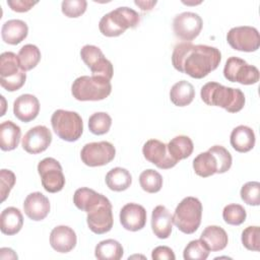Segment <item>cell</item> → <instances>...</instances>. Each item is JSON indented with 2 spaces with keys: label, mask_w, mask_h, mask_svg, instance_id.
<instances>
[{
  "label": "cell",
  "mask_w": 260,
  "mask_h": 260,
  "mask_svg": "<svg viewBox=\"0 0 260 260\" xmlns=\"http://www.w3.org/2000/svg\"><path fill=\"white\" fill-rule=\"evenodd\" d=\"M134 3L137 6H139L141 10L146 11V10H151L152 7L156 4V1H135Z\"/></svg>",
  "instance_id": "cell-45"
},
{
  "label": "cell",
  "mask_w": 260,
  "mask_h": 260,
  "mask_svg": "<svg viewBox=\"0 0 260 260\" xmlns=\"http://www.w3.org/2000/svg\"><path fill=\"white\" fill-rule=\"evenodd\" d=\"M208 150L213 152L217 158L219 165V174H223L231 169L233 158L230 151L225 147L221 145H213Z\"/></svg>",
  "instance_id": "cell-41"
},
{
  "label": "cell",
  "mask_w": 260,
  "mask_h": 260,
  "mask_svg": "<svg viewBox=\"0 0 260 260\" xmlns=\"http://www.w3.org/2000/svg\"><path fill=\"white\" fill-rule=\"evenodd\" d=\"M202 217V204L196 197H185L176 207L173 215V223L184 234L195 233Z\"/></svg>",
  "instance_id": "cell-5"
},
{
  "label": "cell",
  "mask_w": 260,
  "mask_h": 260,
  "mask_svg": "<svg viewBox=\"0 0 260 260\" xmlns=\"http://www.w3.org/2000/svg\"><path fill=\"white\" fill-rule=\"evenodd\" d=\"M123 254L124 250L122 245L114 239L100 242L94 249V256L99 260H120Z\"/></svg>",
  "instance_id": "cell-32"
},
{
  "label": "cell",
  "mask_w": 260,
  "mask_h": 260,
  "mask_svg": "<svg viewBox=\"0 0 260 260\" xmlns=\"http://www.w3.org/2000/svg\"><path fill=\"white\" fill-rule=\"evenodd\" d=\"M151 229L158 239H168L173 229V215L164 205H157L151 213Z\"/></svg>",
  "instance_id": "cell-21"
},
{
  "label": "cell",
  "mask_w": 260,
  "mask_h": 260,
  "mask_svg": "<svg viewBox=\"0 0 260 260\" xmlns=\"http://www.w3.org/2000/svg\"><path fill=\"white\" fill-rule=\"evenodd\" d=\"M80 57L89 68L92 75L112 79L114 68L112 63L105 57L102 50L93 45H85L80 50Z\"/></svg>",
  "instance_id": "cell-13"
},
{
  "label": "cell",
  "mask_w": 260,
  "mask_h": 260,
  "mask_svg": "<svg viewBox=\"0 0 260 260\" xmlns=\"http://www.w3.org/2000/svg\"><path fill=\"white\" fill-rule=\"evenodd\" d=\"M151 258L154 260H175L174 251L167 246H158L152 250Z\"/></svg>",
  "instance_id": "cell-43"
},
{
  "label": "cell",
  "mask_w": 260,
  "mask_h": 260,
  "mask_svg": "<svg viewBox=\"0 0 260 260\" xmlns=\"http://www.w3.org/2000/svg\"><path fill=\"white\" fill-rule=\"evenodd\" d=\"M17 56H18L21 68L24 71H28L35 68L40 62L41 51L36 45L26 44L20 48Z\"/></svg>",
  "instance_id": "cell-33"
},
{
  "label": "cell",
  "mask_w": 260,
  "mask_h": 260,
  "mask_svg": "<svg viewBox=\"0 0 260 260\" xmlns=\"http://www.w3.org/2000/svg\"><path fill=\"white\" fill-rule=\"evenodd\" d=\"M77 243L75 232L67 225H58L50 234L51 247L59 253H68L74 249Z\"/></svg>",
  "instance_id": "cell-20"
},
{
  "label": "cell",
  "mask_w": 260,
  "mask_h": 260,
  "mask_svg": "<svg viewBox=\"0 0 260 260\" xmlns=\"http://www.w3.org/2000/svg\"><path fill=\"white\" fill-rule=\"evenodd\" d=\"M112 125V118L108 113L96 112L88 119L89 131L94 135L106 134Z\"/></svg>",
  "instance_id": "cell-35"
},
{
  "label": "cell",
  "mask_w": 260,
  "mask_h": 260,
  "mask_svg": "<svg viewBox=\"0 0 260 260\" xmlns=\"http://www.w3.org/2000/svg\"><path fill=\"white\" fill-rule=\"evenodd\" d=\"M23 210L29 219L43 220L50 212V201L43 193L32 192L25 197Z\"/></svg>",
  "instance_id": "cell-18"
},
{
  "label": "cell",
  "mask_w": 260,
  "mask_h": 260,
  "mask_svg": "<svg viewBox=\"0 0 260 260\" xmlns=\"http://www.w3.org/2000/svg\"><path fill=\"white\" fill-rule=\"evenodd\" d=\"M38 173L44 189L49 193L61 191L65 185V177L60 162L53 157H46L38 165Z\"/></svg>",
  "instance_id": "cell-9"
},
{
  "label": "cell",
  "mask_w": 260,
  "mask_h": 260,
  "mask_svg": "<svg viewBox=\"0 0 260 260\" xmlns=\"http://www.w3.org/2000/svg\"><path fill=\"white\" fill-rule=\"evenodd\" d=\"M112 84L102 76L82 75L77 77L71 85V93L77 101H102L110 95Z\"/></svg>",
  "instance_id": "cell-4"
},
{
  "label": "cell",
  "mask_w": 260,
  "mask_h": 260,
  "mask_svg": "<svg viewBox=\"0 0 260 260\" xmlns=\"http://www.w3.org/2000/svg\"><path fill=\"white\" fill-rule=\"evenodd\" d=\"M240 195L246 204L258 206L260 204V183L256 181L247 182L241 188Z\"/></svg>",
  "instance_id": "cell-38"
},
{
  "label": "cell",
  "mask_w": 260,
  "mask_h": 260,
  "mask_svg": "<svg viewBox=\"0 0 260 260\" xmlns=\"http://www.w3.org/2000/svg\"><path fill=\"white\" fill-rule=\"evenodd\" d=\"M142 153L146 160L153 164L158 169L168 170L175 167L178 162L169 153L167 144L157 139L147 140L143 144Z\"/></svg>",
  "instance_id": "cell-15"
},
{
  "label": "cell",
  "mask_w": 260,
  "mask_h": 260,
  "mask_svg": "<svg viewBox=\"0 0 260 260\" xmlns=\"http://www.w3.org/2000/svg\"><path fill=\"white\" fill-rule=\"evenodd\" d=\"M193 169L195 174L202 178L219 174V165L215 154L209 150L199 153L193 159Z\"/></svg>",
  "instance_id": "cell-25"
},
{
  "label": "cell",
  "mask_w": 260,
  "mask_h": 260,
  "mask_svg": "<svg viewBox=\"0 0 260 260\" xmlns=\"http://www.w3.org/2000/svg\"><path fill=\"white\" fill-rule=\"evenodd\" d=\"M105 196L95 192L92 189L82 187L77 189L73 195V203L75 206L85 212H88L94 205H96Z\"/></svg>",
  "instance_id": "cell-31"
},
{
  "label": "cell",
  "mask_w": 260,
  "mask_h": 260,
  "mask_svg": "<svg viewBox=\"0 0 260 260\" xmlns=\"http://www.w3.org/2000/svg\"><path fill=\"white\" fill-rule=\"evenodd\" d=\"M210 250L201 239L193 240L185 247L183 257L185 260H205Z\"/></svg>",
  "instance_id": "cell-36"
},
{
  "label": "cell",
  "mask_w": 260,
  "mask_h": 260,
  "mask_svg": "<svg viewBox=\"0 0 260 260\" xmlns=\"http://www.w3.org/2000/svg\"><path fill=\"white\" fill-rule=\"evenodd\" d=\"M28 34L27 24L21 19H9L5 21L1 28L2 40L9 45L21 43Z\"/></svg>",
  "instance_id": "cell-22"
},
{
  "label": "cell",
  "mask_w": 260,
  "mask_h": 260,
  "mask_svg": "<svg viewBox=\"0 0 260 260\" xmlns=\"http://www.w3.org/2000/svg\"><path fill=\"white\" fill-rule=\"evenodd\" d=\"M23 216L21 211L13 206L5 208L0 215V230L4 235L13 236L21 230Z\"/></svg>",
  "instance_id": "cell-24"
},
{
  "label": "cell",
  "mask_w": 260,
  "mask_h": 260,
  "mask_svg": "<svg viewBox=\"0 0 260 260\" xmlns=\"http://www.w3.org/2000/svg\"><path fill=\"white\" fill-rule=\"evenodd\" d=\"M38 2L30 0H7V5L16 12H26L30 10Z\"/></svg>",
  "instance_id": "cell-44"
},
{
  "label": "cell",
  "mask_w": 260,
  "mask_h": 260,
  "mask_svg": "<svg viewBox=\"0 0 260 260\" xmlns=\"http://www.w3.org/2000/svg\"><path fill=\"white\" fill-rule=\"evenodd\" d=\"M229 45L237 51L255 52L260 47V36L257 28L249 25L236 26L226 35Z\"/></svg>",
  "instance_id": "cell-12"
},
{
  "label": "cell",
  "mask_w": 260,
  "mask_h": 260,
  "mask_svg": "<svg viewBox=\"0 0 260 260\" xmlns=\"http://www.w3.org/2000/svg\"><path fill=\"white\" fill-rule=\"evenodd\" d=\"M86 213V222L92 233L103 235L112 230L114 223L112 203L106 196Z\"/></svg>",
  "instance_id": "cell-10"
},
{
  "label": "cell",
  "mask_w": 260,
  "mask_h": 260,
  "mask_svg": "<svg viewBox=\"0 0 260 260\" xmlns=\"http://www.w3.org/2000/svg\"><path fill=\"white\" fill-rule=\"evenodd\" d=\"M195 98V89L187 80L176 82L170 90L171 102L177 107H185L192 103Z\"/></svg>",
  "instance_id": "cell-28"
},
{
  "label": "cell",
  "mask_w": 260,
  "mask_h": 260,
  "mask_svg": "<svg viewBox=\"0 0 260 260\" xmlns=\"http://www.w3.org/2000/svg\"><path fill=\"white\" fill-rule=\"evenodd\" d=\"M116 155V149L111 142L99 141L86 143L81 151L80 157L88 167H101L111 162Z\"/></svg>",
  "instance_id": "cell-11"
},
{
  "label": "cell",
  "mask_w": 260,
  "mask_h": 260,
  "mask_svg": "<svg viewBox=\"0 0 260 260\" xmlns=\"http://www.w3.org/2000/svg\"><path fill=\"white\" fill-rule=\"evenodd\" d=\"M139 184L145 192L156 193L162 187V177L158 172L148 169L140 174Z\"/></svg>",
  "instance_id": "cell-34"
},
{
  "label": "cell",
  "mask_w": 260,
  "mask_h": 260,
  "mask_svg": "<svg viewBox=\"0 0 260 260\" xmlns=\"http://www.w3.org/2000/svg\"><path fill=\"white\" fill-rule=\"evenodd\" d=\"M105 181L110 190L121 192L127 190L130 187L132 183V177L129 171L124 168L117 167L107 173Z\"/></svg>",
  "instance_id": "cell-29"
},
{
  "label": "cell",
  "mask_w": 260,
  "mask_h": 260,
  "mask_svg": "<svg viewBox=\"0 0 260 260\" xmlns=\"http://www.w3.org/2000/svg\"><path fill=\"white\" fill-rule=\"evenodd\" d=\"M26 80V73L21 68L18 56L13 52L0 55V84L7 91L18 90Z\"/></svg>",
  "instance_id": "cell-7"
},
{
  "label": "cell",
  "mask_w": 260,
  "mask_h": 260,
  "mask_svg": "<svg viewBox=\"0 0 260 260\" xmlns=\"http://www.w3.org/2000/svg\"><path fill=\"white\" fill-rule=\"evenodd\" d=\"M223 75L231 82L244 85L255 84L259 80V70L256 66L248 64L238 57H230L223 67Z\"/></svg>",
  "instance_id": "cell-8"
},
{
  "label": "cell",
  "mask_w": 260,
  "mask_h": 260,
  "mask_svg": "<svg viewBox=\"0 0 260 260\" xmlns=\"http://www.w3.org/2000/svg\"><path fill=\"white\" fill-rule=\"evenodd\" d=\"M146 210L137 203H127L120 210V222L130 232L142 230L146 224Z\"/></svg>",
  "instance_id": "cell-17"
},
{
  "label": "cell",
  "mask_w": 260,
  "mask_h": 260,
  "mask_svg": "<svg viewBox=\"0 0 260 260\" xmlns=\"http://www.w3.org/2000/svg\"><path fill=\"white\" fill-rule=\"evenodd\" d=\"M200 239L212 252L223 250L229 242L228 234L218 225H208L201 233Z\"/></svg>",
  "instance_id": "cell-26"
},
{
  "label": "cell",
  "mask_w": 260,
  "mask_h": 260,
  "mask_svg": "<svg viewBox=\"0 0 260 260\" xmlns=\"http://www.w3.org/2000/svg\"><path fill=\"white\" fill-rule=\"evenodd\" d=\"M202 25L203 21L199 14L190 11L176 15L173 20L175 36L185 42H190L197 38L202 29Z\"/></svg>",
  "instance_id": "cell-14"
},
{
  "label": "cell",
  "mask_w": 260,
  "mask_h": 260,
  "mask_svg": "<svg viewBox=\"0 0 260 260\" xmlns=\"http://www.w3.org/2000/svg\"><path fill=\"white\" fill-rule=\"evenodd\" d=\"M140 22V15L132 8L118 7L105 14L99 23L102 35L106 37H118L129 27H136Z\"/></svg>",
  "instance_id": "cell-3"
},
{
  "label": "cell",
  "mask_w": 260,
  "mask_h": 260,
  "mask_svg": "<svg viewBox=\"0 0 260 260\" xmlns=\"http://www.w3.org/2000/svg\"><path fill=\"white\" fill-rule=\"evenodd\" d=\"M52 142V133L44 125H38L30 128L22 137V148L30 153L38 154L45 151Z\"/></svg>",
  "instance_id": "cell-16"
},
{
  "label": "cell",
  "mask_w": 260,
  "mask_h": 260,
  "mask_svg": "<svg viewBox=\"0 0 260 260\" xmlns=\"http://www.w3.org/2000/svg\"><path fill=\"white\" fill-rule=\"evenodd\" d=\"M255 133L252 128L239 125L233 129L231 133V145L238 152H248L255 145Z\"/></svg>",
  "instance_id": "cell-23"
},
{
  "label": "cell",
  "mask_w": 260,
  "mask_h": 260,
  "mask_svg": "<svg viewBox=\"0 0 260 260\" xmlns=\"http://www.w3.org/2000/svg\"><path fill=\"white\" fill-rule=\"evenodd\" d=\"M21 130L12 121H4L0 125V147L4 151L15 149L20 140Z\"/></svg>",
  "instance_id": "cell-27"
},
{
  "label": "cell",
  "mask_w": 260,
  "mask_h": 260,
  "mask_svg": "<svg viewBox=\"0 0 260 260\" xmlns=\"http://www.w3.org/2000/svg\"><path fill=\"white\" fill-rule=\"evenodd\" d=\"M87 7L85 0H64L61 3L62 13L70 18L79 17L82 15Z\"/></svg>",
  "instance_id": "cell-40"
},
{
  "label": "cell",
  "mask_w": 260,
  "mask_h": 260,
  "mask_svg": "<svg viewBox=\"0 0 260 260\" xmlns=\"http://www.w3.org/2000/svg\"><path fill=\"white\" fill-rule=\"evenodd\" d=\"M15 175L12 171L10 170H5L2 169L0 171V182H1V201H5V199L8 197L11 189L13 188L15 184Z\"/></svg>",
  "instance_id": "cell-42"
},
{
  "label": "cell",
  "mask_w": 260,
  "mask_h": 260,
  "mask_svg": "<svg viewBox=\"0 0 260 260\" xmlns=\"http://www.w3.org/2000/svg\"><path fill=\"white\" fill-rule=\"evenodd\" d=\"M242 243L250 251L260 250V229L257 225L247 226L242 232Z\"/></svg>",
  "instance_id": "cell-39"
},
{
  "label": "cell",
  "mask_w": 260,
  "mask_h": 260,
  "mask_svg": "<svg viewBox=\"0 0 260 260\" xmlns=\"http://www.w3.org/2000/svg\"><path fill=\"white\" fill-rule=\"evenodd\" d=\"M221 61L220 51L207 45L182 42L175 46L172 54L174 68L192 78L200 79L215 70Z\"/></svg>",
  "instance_id": "cell-1"
},
{
  "label": "cell",
  "mask_w": 260,
  "mask_h": 260,
  "mask_svg": "<svg viewBox=\"0 0 260 260\" xmlns=\"http://www.w3.org/2000/svg\"><path fill=\"white\" fill-rule=\"evenodd\" d=\"M167 146L169 153L177 161L189 157L194 149L193 141L186 135H179L174 137L167 144Z\"/></svg>",
  "instance_id": "cell-30"
},
{
  "label": "cell",
  "mask_w": 260,
  "mask_h": 260,
  "mask_svg": "<svg viewBox=\"0 0 260 260\" xmlns=\"http://www.w3.org/2000/svg\"><path fill=\"white\" fill-rule=\"evenodd\" d=\"M222 217L228 224L240 225L246 220L247 212L242 205L232 203L224 206L222 210Z\"/></svg>",
  "instance_id": "cell-37"
},
{
  "label": "cell",
  "mask_w": 260,
  "mask_h": 260,
  "mask_svg": "<svg viewBox=\"0 0 260 260\" xmlns=\"http://www.w3.org/2000/svg\"><path fill=\"white\" fill-rule=\"evenodd\" d=\"M51 124L56 135L68 142L78 140L83 132L82 119L73 111L56 110L51 117Z\"/></svg>",
  "instance_id": "cell-6"
},
{
  "label": "cell",
  "mask_w": 260,
  "mask_h": 260,
  "mask_svg": "<svg viewBox=\"0 0 260 260\" xmlns=\"http://www.w3.org/2000/svg\"><path fill=\"white\" fill-rule=\"evenodd\" d=\"M202 101L208 106L220 107L229 113H238L245 106V94L240 88L224 86L218 82H207L200 90Z\"/></svg>",
  "instance_id": "cell-2"
},
{
  "label": "cell",
  "mask_w": 260,
  "mask_h": 260,
  "mask_svg": "<svg viewBox=\"0 0 260 260\" xmlns=\"http://www.w3.org/2000/svg\"><path fill=\"white\" fill-rule=\"evenodd\" d=\"M40 112V102L30 93H23L13 103V114L21 122L28 123L37 118Z\"/></svg>",
  "instance_id": "cell-19"
}]
</instances>
